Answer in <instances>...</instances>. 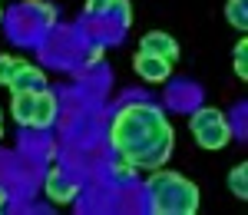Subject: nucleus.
Wrapping results in <instances>:
<instances>
[{"instance_id":"obj_4","label":"nucleus","mask_w":248,"mask_h":215,"mask_svg":"<svg viewBox=\"0 0 248 215\" xmlns=\"http://www.w3.org/2000/svg\"><path fill=\"white\" fill-rule=\"evenodd\" d=\"M192 136H195V142L202 149H222L232 139V126H229V119H215V123H205L202 129H195Z\"/></svg>"},{"instance_id":"obj_20","label":"nucleus","mask_w":248,"mask_h":215,"mask_svg":"<svg viewBox=\"0 0 248 215\" xmlns=\"http://www.w3.org/2000/svg\"><path fill=\"white\" fill-rule=\"evenodd\" d=\"M0 136H3V126H0Z\"/></svg>"},{"instance_id":"obj_18","label":"nucleus","mask_w":248,"mask_h":215,"mask_svg":"<svg viewBox=\"0 0 248 215\" xmlns=\"http://www.w3.org/2000/svg\"><path fill=\"white\" fill-rule=\"evenodd\" d=\"M109 0H86V14H106Z\"/></svg>"},{"instance_id":"obj_1","label":"nucleus","mask_w":248,"mask_h":215,"mask_svg":"<svg viewBox=\"0 0 248 215\" xmlns=\"http://www.w3.org/2000/svg\"><path fill=\"white\" fill-rule=\"evenodd\" d=\"M109 146L119 159L133 162L136 169H159L172 156V136L169 119L153 103H129L116 113L109 126Z\"/></svg>"},{"instance_id":"obj_15","label":"nucleus","mask_w":248,"mask_h":215,"mask_svg":"<svg viewBox=\"0 0 248 215\" xmlns=\"http://www.w3.org/2000/svg\"><path fill=\"white\" fill-rule=\"evenodd\" d=\"M23 63H27V60H20V57H0V83L7 86V83L14 79V73H17Z\"/></svg>"},{"instance_id":"obj_14","label":"nucleus","mask_w":248,"mask_h":215,"mask_svg":"<svg viewBox=\"0 0 248 215\" xmlns=\"http://www.w3.org/2000/svg\"><path fill=\"white\" fill-rule=\"evenodd\" d=\"M27 10H33L46 27H53V23H57V10H53L46 0H27Z\"/></svg>"},{"instance_id":"obj_2","label":"nucleus","mask_w":248,"mask_h":215,"mask_svg":"<svg viewBox=\"0 0 248 215\" xmlns=\"http://www.w3.org/2000/svg\"><path fill=\"white\" fill-rule=\"evenodd\" d=\"M149 205L159 215H195L199 212V185L159 166L149 179Z\"/></svg>"},{"instance_id":"obj_13","label":"nucleus","mask_w":248,"mask_h":215,"mask_svg":"<svg viewBox=\"0 0 248 215\" xmlns=\"http://www.w3.org/2000/svg\"><path fill=\"white\" fill-rule=\"evenodd\" d=\"M106 17H116L123 27H129V23H133V7H129V0H109Z\"/></svg>"},{"instance_id":"obj_6","label":"nucleus","mask_w":248,"mask_h":215,"mask_svg":"<svg viewBox=\"0 0 248 215\" xmlns=\"http://www.w3.org/2000/svg\"><path fill=\"white\" fill-rule=\"evenodd\" d=\"M53 119H57V96H53V90L43 86V90L37 93V103H33V119H30V126H37V129H50Z\"/></svg>"},{"instance_id":"obj_19","label":"nucleus","mask_w":248,"mask_h":215,"mask_svg":"<svg viewBox=\"0 0 248 215\" xmlns=\"http://www.w3.org/2000/svg\"><path fill=\"white\" fill-rule=\"evenodd\" d=\"M99 53H103V50H99V46H93V50L86 53V63H96V60H99Z\"/></svg>"},{"instance_id":"obj_10","label":"nucleus","mask_w":248,"mask_h":215,"mask_svg":"<svg viewBox=\"0 0 248 215\" xmlns=\"http://www.w3.org/2000/svg\"><path fill=\"white\" fill-rule=\"evenodd\" d=\"M225 17H229V23L235 30H248V0H229Z\"/></svg>"},{"instance_id":"obj_3","label":"nucleus","mask_w":248,"mask_h":215,"mask_svg":"<svg viewBox=\"0 0 248 215\" xmlns=\"http://www.w3.org/2000/svg\"><path fill=\"white\" fill-rule=\"evenodd\" d=\"M133 66L136 73L142 79H149V83H166V79L172 77V63L162 57H155V53H146V50H139L133 57Z\"/></svg>"},{"instance_id":"obj_12","label":"nucleus","mask_w":248,"mask_h":215,"mask_svg":"<svg viewBox=\"0 0 248 215\" xmlns=\"http://www.w3.org/2000/svg\"><path fill=\"white\" fill-rule=\"evenodd\" d=\"M215 119H225V113H222V109H215V106H202V109H195V113L189 116V133L202 129L205 123H215Z\"/></svg>"},{"instance_id":"obj_16","label":"nucleus","mask_w":248,"mask_h":215,"mask_svg":"<svg viewBox=\"0 0 248 215\" xmlns=\"http://www.w3.org/2000/svg\"><path fill=\"white\" fill-rule=\"evenodd\" d=\"M235 70H238V79H248V40H238L235 46Z\"/></svg>"},{"instance_id":"obj_8","label":"nucleus","mask_w":248,"mask_h":215,"mask_svg":"<svg viewBox=\"0 0 248 215\" xmlns=\"http://www.w3.org/2000/svg\"><path fill=\"white\" fill-rule=\"evenodd\" d=\"M46 196L53 199L57 205H66V202H73V199H77V185H70V182L63 179V172L53 166V169H50V176H46Z\"/></svg>"},{"instance_id":"obj_7","label":"nucleus","mask_w":248,"mask_h":215,"mask_svg":"<svg viewBox=\"0 0 248 215\" xmlns=\"http://www.w3.org/2000/svg\"><path fill=\"white\" fill-rule=\"evenodd\" d=\"M7 86H10V93H23V90H33V93H37V90H43V86H46V77H43V70H40V66L23 63Z\"/></svg>"},{"instance_id":"obj_11","label":"nucleus","mask_w":248,"mask_h":215,"mask_svg":"<svg viewBox=\"0 0 248 215\" xmlns=\"http://www.w3.org/2000/svg\"><path fill=\"white\" fill-rule=\"evenodd\" d=\"M229 189L238 199H248V162H238L229 172Z\"/></svg>"},{"instance_id":"obj_17","label":"nucleus","mask_w":248,"mask_h":215,"mask_svg":"<svg viewBox=\"0 0 248 215\" xmlns=\"http://www.w3.org/2000/svg\"><path fill=\"white\" fill-rule=\"evenodd\" d=\"M133 176H136L133 162H126V159H116L113 162V179L116 182H133Z\"/></svg>"},{"instance_id":"obj_21","label":"nucleus","mask_w":248,"mask_h":215,"mask_svg":"<svg viewBox=\"0 0 248 215\" xmlns=\"http://www.w3.org/2000/svg\"><path fill=\"white\" fill-rule=\"evenodd\" d=\"M0 17H3V7H0Z\"/></svg>"},{"instance_id":"obj_5","label":"nucleus","mask_w":248,"mask_h":215,"mask_svg":"<svg viewBox=\"0 0 248 215\" xmlns=\"http://www.w3.org/2000/svg\"><path fill=\"white\" fill-rule=\"evenodd\" d=\"M139 50H146V53H155V57L169 60V63H175L179 60V43L169 37V33H146V37L139 40Z\"/></svg>"},{"instance_id":"obj_9","label":"nucleus","mask_w":248,"mask_h":215,"mask_svg":"<svg viewBox=\"0 0 248 215\" xmlns=\"http://www.w3.org/2000/svg\"><path fill=\"white\" fill-rule=\"evenodd\" d=\"M37 93H40V90H37ZM37 93H33V90H23V93H14V99H10L14 119H17L20 126H30V119H33V103H37Z\"/></svg>"}]
</instances>
